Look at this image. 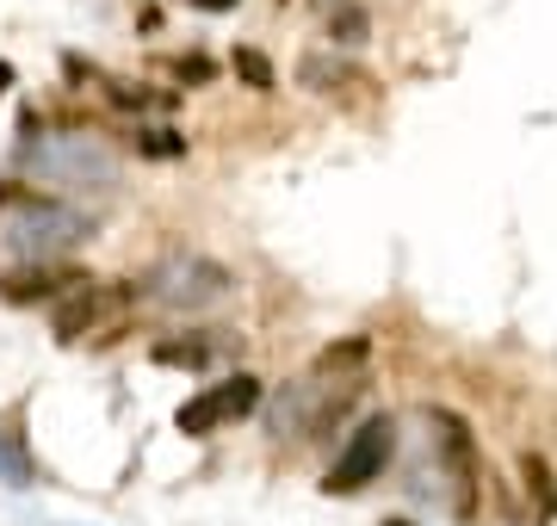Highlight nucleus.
Wrapping results in <instances>:
<instances>
[{
	"label": "nucleus",
	"instance_id": "nucleus-1",
	"mask_svg": "<svg viewBox=\"0 0 557 526\" xmlns=\"http://www.w3.org/2000/svg\"><path fill=\"white\" fill-rule=\"evenodd\" d=\"M230 266H218V261H205V254H168V261L143 279V298H156L161 310H211V304H223L230 298Z\"/></svg>",
	"mask_w": 557,
	"mask_h": 526
},
{
	"label": "nucleus",
	"instance_id": "nucleus-2",
	"mask_svg": "<svg viewBox=\"0 0 557 526\" xmlns=\"http://www.w3.org/2000/svg\"><path fill=\"white\" fill-rule=\"evenodd\" d=\"M391 452H397V422H391V415L359 422L354 434H347V446H341V459L329 465L322 489H329V496H359L366 484H379V477H384Z\"/></svg>",
	"mask_w": 557,
	"mask_h": 526
},
{
	"label": "nucleus",
	"instance_id": "nucleus-3",
	"mask_svg": "<svg viewBox=\"0 0 557 526\" xmlns=\"http://www.w3.org/2000/svg\"><path fill=\"white\" fill-rule=\"evenodd\" d=\"M94 236V223L69 211V204H50V199H32L20 217H7V248H20L32 261H50V254H69Z\"/></svg>",
	"mask_w": 557,
	"mask_h": 526
},
{
	"label": "nucleus",
	"instance_id": "nucleus-4",
	"mask_svg": "<svg viewBox=\"0 0 557 526\" xmlns=\"http://www.w3.org/2000/svg\"><path fill=\"white\" fill-rule=\"evenodd\" d=\"M131 298H137V291H106V285L81 279L75 291L57 298V341H112L124 328Z\"/></svg>",
	"mask_w": 557,
	"mask_h": 526
},
{
	"label": "nucleus",
	"instance_id": "nucleus-5",
	"mask_svg": "<svg viewBox=\"0 0 557 526\" xmlns=\"http://www.w3.org/2000/svg\"><path fill=\"white\" fill-rule=\"evenodd\" d=\"M255 409H260V378L255 372H236V378H218V385H205L199 397H186L174 427L186 440H205V434H218V427L242 422V415H255Z\"/></svg>",
	"mask_w": 557,
	"mask_h": 526
},
{
	"label": "nucleus",
	"instance_id": "nucleus-6",
	"mask_svg": "<svg viewBox=\"0 0 557 526\" xmlns=\"http://www.w3.org/2000/svg\"><path fill=\"white\" fill-rule=\"evenodd\" d=\"M32 167H38L44 180H57V186H112L119 180V162L106 155L100 142H87V137L44 142L38 155H32Z\"/></svg>",
	"mask_w": 557,
	"mask_h": 526
},
{
	"label": "nucleus",
	"instance_id": "nucleus-7",
	"mask_svg": "<svg viewBox=\"0 0 557 526\" xmlns=\"http://www.w3.org/2000/svg\"><path fill=\"white\" fill-rule=\"evenodd\" d=\"M81 279H87V273H69V266L38 261V266L7 273V279H0V298H7V304H38V298H62V291H75Z\"/></svg>",
	"mask_w": 557,
	"mask_h": 526
},
{
	"label": "nucleus",
	"instance_id": "nucleus-8",
	"mask_svg": "<svg viewBox=\"0 0 557 526\" xmlns=\"http://www.w3.org/2000/svg\"><path fill=\"white\" fill-rule=\"evenodd\" d=\"M230 353V335H218V328H205V335H168V341H156V360L161 365H186V372H205L211 360H223Z\"/></svg>",
	"mask_w": 557,
	"mask_h": 526
},
{
	"label": "nucleus",
	"instance_id": "nucleus-9",
	"mask_svg": "<svg viewBox=\"0 0 557 526\" xmlns=\"http://www.w3.org/2000/svg\"><path fill=\"white\" fill-rule=\"evenodd\" d=\"M366 32H372V20H366V7H354V0H341V7H329V38H335V43H366Z\"/></svg>",
	"mask_w": 557,
	"mask_h": 526
},
{
	"label": "nucleus",
	"instance_id": "nucleus-10",
	"mask_svg": "<svg viewBox=\"0 0 557 526\" xmlns=\"http://www.w3.org/2000/svg\"><path fill=\"white\" fill-rule=\"evenodd\" d=\"M230 68H236V75H242L248 87H255V93H273V87H278L273 62L260 57V50H236V57H230Z\"/></svg>",
	"mask_w": 557,
	"mask_h": 526
},
{
	"label": "nucleus",
	"instance_id": "nucleus-11",
	"mask_svg": "<svg viewBox=\"0 0 557 526\" xmlns=\"http://www.w3.org/2000/svg\"><path fill=\"white\" fill-rule=\"evenodd\" d=\"M137 149L156 155V162H174V155H186V137H174V130H137Z\"/></svg>",
	"mask_w": 557,
	"mask_h": 526
},
{
	"label": "nucleus",
	"instance_id": "nucleus-12",
	"mask_svg": "<svg viewBox=\"0 0 557 526\" xmlns=\"http://www.w3.org/2000/svg\"><path fill=\"white\" fill-rule=\"evenodd\" d=\"M527 484H533V496H539V502H552V471L539 465V459H527Z\"/></svg>",
	"mask_w": 557,
	"mask_h": 526
},
{
	"label": "nucleus",
	"instance_id": "nucleus-13",
	"mask_svg": "<svg viewBox=\"0 0 557 526\" xmlns=\"http://www.w3.org/2000/svg\"><path fill=\"white\" fill-rule=\"evenodd\" d=\"M180 82H211V62H205V57H186V62H180Z\"/></svg>",
	"mask_w": 557,
	"mask_h": 526
},
{
	"label": "nucleus",
	"instance_id": "nucleus-14",
	"mask_svg": "<svg viewBox=\"0 0 557 526\" xmlns=\"http://www.w3.org/2000/svg\"><path fill=\"white\" fill-rule=\"evenodd\" d=\"M0 477H7V484H25V465H13V459L0 452Z\"/></svg>",
	"mask_w": 557,
	"mask_h": 526
},
{
	"label": "nucleus",
	"instance_id": "nucleus-15",
	"mask_svg": "<svg viewBox=\"0 0 557 526\" xmlns=\"http://www.w3.org/2000/svg\"><path fill=\"white\" fill-rule=\"evenodd\" d=\"M199 13H230V7H242V0H193Z\"/></svg>",
	"mask_w": 557,
	"mask_h": 526
},
{
	"label": "nucleus",
	"instance_id": "nucleus-16",
	"mask_svg": "<svg viewBox=\"0 0 557 526\" xmlns=\"http://www.w3.org/2000/svg\"><path fill=\"white\" fill-rule=\"evenodd\" d=\"M7 87H13V62H0V93H7Z\"/></svg>",
	"mask_w": 557,
	"mask_h": 526
},
{
	"label": "nucleus",
	"instance_id": "nucleus-17",
	"mask_svg": "<svg viewBox=\"0 0 557 526\" xmlns=\"http://www.w3.org/2000/svg\"><path fill=\"white\" fill-rule=\"evenodd\" d=\"M384 526H409V521H384Z\"/></svg>",
	"mask_w": 557,
	"mask_h": 526
},
{
	"label": "nucleus",
	"instance_id": "nucleus-18",
	"mask_svg": "<svg viewBox=\"0 0 557 526\" xmlns=\"http://www.w3.org/2000/svg\"><path fill=\"white\" fill-rule=\"evenodd\" d=\"M552 496H557V484H552Z\"/></svg>",
	"mask_w": 557,
	"mask_h": 526
}]
</instances>
